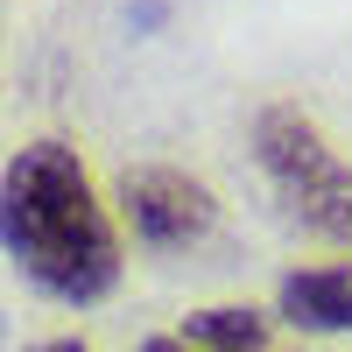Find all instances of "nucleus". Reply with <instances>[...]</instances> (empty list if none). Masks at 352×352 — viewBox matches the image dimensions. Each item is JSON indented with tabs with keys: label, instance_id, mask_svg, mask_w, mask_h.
Instances as JSON below:
<instances>
[{
	"label": "nucleus",
	"instance_id": "1",
	"mask_svg": "<svg viewBox=\"0 0 352 352\" xmlns=\"http://www.w3.org/2000/svg\"><path fill=\"white\" fill-rule=\"evenodd\" d=\"M0 247L56 303H99L120 282V240L78 148L28 141L0 176Z\"/></svg>",
	"mask_w": 352,
	"mask_h": 352
},
{
	"label": "nucleus",
	"instance_id": "7",
	"mask_svg": "<svg viewBox=\"0 0 352 352\" xmlns=\"http://www.w3.org/2000/svg\"><path fill=\"white\" fill-rule=\"evenodd\" d=\"M36 352H85L78 338H56V345H36Z\"/></svg>",
	"mask_w": 352,
	"mask_h": 352
},
{
	"label": "nucleus",
	"instance_id": "6",
	"mask_svg": "<svg viewBox=\"0 0 352 352\" xmlns=\"http://www.w3.org/2000/svg\"><path fill=\"white\" fill-rule=\"evenodd\" d=\"M141 352H197V345H184V338H148Z\"/></svg>",
	"mask_w": 352,
	"mask_h": 352
},
{
	"label": "nucleus",
	"instance_id": "3",
	"mask_svg": "<svg viewBox=\"0 0 352 352\" xmlns=\"http://www.w3.org/2000/svg\"><path fill=\"white\" fill-rule=\"evenodd\" d=\"M120 204H127V219H134V232L148 247H190L219 219L212 190L190 184L184 169H127L120 176Z\"/></svg>",
	"mask_w": 352,
	"mask_h": 352
},
{
	"label": "nucleus",
	"instance_id": "2",
	"mask_svg": "<svg viewBox=\"0 0 352 352\" xmlns=\"http://www.w3.org/2000/svg\"><path fill=\"white\" fill-rule=\"evenodd\" d=\"M254 155L275 197L324 240H352V162L317 134L296 106H268L254 120Z\"/></svg>",
	"mask_w": 352,
	"mask_h": 352
},
{
	"label": "nucleus",
	"instance_id": "4",
	"mask_svg": "<svg viewBox=\"0 0 352 352\" xmlns=\"http://www.w3.org/2000/svg\"><path fill=\"white\" fill-rule=\"evenodd\" d=\"M282 317L303 331H352V268H310L282 282Z\"/></svg>",
	"mask_w": 352,
	"mask_h": 352
},
{
	"label": "nucleus",
	"instance_id": "5",
	"mask_svg": "<svg viewBox=\"0 0 352 352\" xmlns=\"http://www.w3.org/2000/svg\"><path fill=\"white\" fill-rule=\"evenodd\" d=\"M184 345H197V352H261L268 324L254 310H197L184 324Z\"/></svg>",
	"mask_w": 352,
	"mask_h": 352
}]
</instances>
